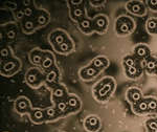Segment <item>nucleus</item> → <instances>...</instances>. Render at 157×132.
<instances>
[{"label": "nucleus", "instance_id": "1", "mask_svg": "<svg viewBox=\"0 0 157 132\" xmlns=\"http://www.w3.org/2000/svg\"><path fill=\"white\" fill-rule=\"evenodd\" d=\"M113 88H114V82L112 79H105L95 88V96L98 100H104L111 95Z\"/></svg>", "mask_w": 157, "mask_h": 132}, {"label": "nucleus", "instance_id": "2", "mask_svg": "<svg viewBox=\"0 0 157 132\" xmlns=\"http://www.w3.org/2000/svg\"><path fill=\"white\" fill-rule=\"evenodd\" d=\"M134 29V22L128 17H121L116 21V32L120 35H128Z\"/></svg>", "mask_w": 157, "mask_h": 132}, {"label": "nucleus", "instance_id": "3", "mask_svg": "<svg viewBox=\"0 0 157 132\" xmlns=\"http://www.w3.org/2000/svg\"><path fill=\"white\" fill-rule=\"evenodd\" d=\"M127 7L132 14L138 15V16H143L146 13L145 6L139 1H131L127 3Z\"/></svg>", "mask_w": 157, "mask_h": 132}, {"label": "nucleus", "instance_id": "4", "mask_svg": "<svg viewBox=\"0 0 157 132\" xmlns=\"http://www.w3.org/2000/svg\"><path fill=\"white\" fill-rule=\"evenodd\" d=\"M101 127L100 120L97 116H88L85 121V128L89 132H97Z\"/></svg>", "mask_w": 157, "mask_h": 132}, {"label": "nucleus", "instance_id": "5", "mask_svg": "<svg viewBox=\"0 0 157 132\" xmlns=\"http://www.w3.org/2000/svg\"><path fill=\"white\" fill-rule=\"evenodd\" d=\"M41 73L38 72L37 69H30L29 72H27L26 76V80L27 83L32 86H37L39 85V83L41 82Z\"/></svg>", "mask_w": 157, "mask_h": 132}, {"label": "nucleus", "instance_id": "6", "mask_svg": "<svg viewBox=\"0 0 157 132\" xmlns=\"http://www.w3.org/2000/svg\"><path fill=\"white\" fill-rule=\"evenodd\" d=\"M107 29V18L104 15H98L93 21V29L98 32H105Z\"/></svg>", "mask_w": 157, "mask_h": 132}, {"label": "nucleus", "instance_id": "7", "mask_svg": "<svg viewBox=\"0 0 157 132\" xmlns=\"http://www.w3.org/2000/svg\"><path fill=\"white\" fill-rule=\"evenodd\" d=\"M98 72H100V70H98L97 68H94L93 66H89V67L83 68V69L81 70L80 75H81V78L84 79V80H91V79L97 77L98 75Z\"/></svg>", "mask_w": 157, "mask_h": 132}, {"label": "nucleus", "instance_id": "8", "mask_svg": "<svg viewBox=\"0 0 157 132\" xmlns=\"http://www.w3.org/2000/svg\"><path fill=\"white\" fill-rule=\"evenodd\" d=\"M50 40H52L54 46L57 48L58 46H60L62 43H64L65 41H66L67 38H66V35H65L63 32H59V30H57V32H55L54 34L50 36Z\"/></svg>", "mask_w": 157, "mask_h": 132}, {"label": "nucleus", "instance_id": "9", "mask_svg": "<svg viewBox=\"0 0 157 132\" xmlns=\"http://www.w3.org/2000/svg\"><path fill=\"white\" fill-rule=\"evenodd\" d=\"M30 109V104L29 100L25 98H20L19 100H17L16 102V110L19 113H25L29 112Z\"/></svg>", "mask_w": 157, "mask_h": 132}, {"label": "nucleus", "instance_id": "10", "mask_svg": "<svg viewBox=\"0 0 157 132\" xmlns=\"http://www.w3.org/2000/svg\"><path fill=\"white\" fill-rule=\"evenodd\" d=\"M127 96H128V100L130 101L133 105H135V104H137L138 102L141 101V92L137 88H131V89H129Z\"/></svg>", "mask_w": 157, "mask_h": 132}, {"label": "nucleus", "instance_id": "11", "mask_svg": "<svg viewBox=\"0 0 157 132\" xmlns=\"http://www.w3.org/2000/svg\"><path fill=\"white\" fill-rule=\"evenodd\" d=\"M41 66L44 70H52L54 66V57L49 52H44Z\"/></svg>", "mask_w": 157, "mask_h": 132}, {"label": "nucleus", "instance_id": "12", "mask_svg": "<svg viewBox=\"0 0 157 132\" xmlns=\"http://www.w3.org/2000/svg\"><path fill=\"white\" fill-rule=\"evenodd\" d=\"M91 64H92V66L94 68H97L98 70H101V69H104L105 67H107L109 62L105 57H97L92 61Z\"/></svg>", "mask_w": 157, "mask_h": 132}, {"label": "nucleus", "instance_id": "13", "mask_svg": "<svg viewBox=\"0 0 157 132\" xmlns=\"http://www.w3.org/2000/svg\"><path fill=\"white\" fill-rule=\"evenodd\" d=\"M78 27L84 33H91L93 30V24L89 19L84 18L78 22Z\"/></svg>", "mask_w": 157, "mask_h": 132}, {"label": "nucleus", "instance_id": "14", "mask_svg": "<svg viewBox=\"0 0 157 132\" xmlns=\"http://www.w3.org/2000/svg\"><path fill=\"white\" fill-rule=\"evenodd\" d=\"M134 52H135L136 57L140 58V59H146L149 56V54H150V50H149V48L146 45H138V46L135 47Z\"/></svg>", "mask_w": 157, "mask_h": 132}, {"label": "nucleus", "instance_id": "15", "mask_svg": "<svg viewBox=\"0 0 157 132\" xmlns=\"http://www.w3.org/2000/svg\"><path fill=\"white\" fill-rule=\"evenodd\" d=\"M84 14H85L84 10H83L82 7H78V6H72L71 11H70V15H71L72 19L73 20H78V22H80L82 19H84V18H83Z\"/></svg>", "mask_w": 157, "mask_h": 132}, {"label": "nucleus", "instance_id": "16", "mask_svg": "<svg viewBox=\"0 0 157 132\" xmlns=\"http://www.w3.org/2000/svg\"><path fill=\"white\" fill-rule=\"evenodd\" d=\"M44 116H45V112L40 110V109H36V110H33L30 112V118L35 123H41V122H43L44 121Z\"/></svg>", "mask_w": 157, "mask_h": 132}, {"label": "nucleus", "instance_id": "17", "mask_svg": "<svg viewBox=\"0 0 157 132\" xmlns=\"http://www.w3.org/2000/svg\"><path fill=\"white\" fill-rule=\"evenodd\" d=\"M134 111L136 113H145L147 111H149L148 108V100H141L140 102L134 105Z\"/></svg>", "mask_w": 157, "mask_h": 132}, {"label": "nucleus", "instance_id": "18", "mask_svg": "<svg viewBox=\"0 0 157 132\" xmlns=\"http://www.w3.org/2000/svg\"><path fill=\"white\" fill-rule=\"evenodd\" d=\"M43 56H44V52L36 49L30 54V61H32L34 64H41L42 60H43Z\"/></svg>", "mask_w": 157, "mask_h": 132}, {"label": "nucleus", "instance_id": "19", "mask_svg": "<svg viewBox=\"0 0 157 132\" xmlns=\"http://www.w3.org/2000/svg\"><path fill=\"white\" fill-rule=\"evenodd\" d=\"M56 49L58 50L59 52H62V54H66V52H69L70 50L72 49V43L70 40H66L64 43H62V44L60 45V46H58Z\"/></svg>", "mask_w": 157, "mask_h": 132}, {"label": "nucleus", "instance_id": "20", "mask_svg": "<svg viewBox=\"0 0 157 132\" xmlns=\"http://www.w3.org/2000/svg\"><path fill=\"white\" fill-rule=\"evenodd\" d=\"M126 69V73L129 78H132V79H136L140 76V69L137 67V66H132V67H128V68H125Z\"/></svg>", "mask_w": 157, "mask_h": 132}, {"label": "nucleus", "instance_id": "21", "mask_svg": "<svg viewBox=\"0 0 157 132\" xmlns=\"http://www.w3.org/2000/svg\"><path fill=\"white\" fill-rule=\"evenodd\" d=\"M67 104H68V107H70L72 109H77V110L81 106V103H80V101H78V99L75 95H70L69 98L67 99Z\"/></svg>", "mask_w": 157, "mask_h": 132}, {"label": "nucleus", "instance_id": "22", "mask_svg": "<svg viewBox=\"0 0 157 132\" xmlns=\"http://www.w3.org/2000/svg\"><path fill=\"white\" fill-rule=\"evenodd\" d=\"M58 78H59V75H58V70L56 68H52L46 75V81L48 83H56L58 81Z\"/></svg>", "mask_w": 157, "mask_h": 132}, {"label": "nucleus", "instance_id": "23", "mask_svg": "<svg viewBox=\"0 0 157 132\" xmlns=\"http://www.w3.org/2000/svg\"><path fill=\"white\" fill-rule=\"evenodd\" d=\"M147 29L150 34L157 33V19H149L147 21Z\"/></svg>", "mask_w": 157, "mask_h": 132}, {"label": "nucleus", "instance_id": "24", "mask_svg": "<svg viewBox=\"0 0 157 132\" xmlns=\"http://www.w3.org/2000/svg\"><path fill=\"white\" fill-rule=\"evenodd\" d=\"M156 64H157V60L153 59V58H151V59H149L148 61L146 62V69L148 72H155L156 70Z\"/></svg>", "mask_w": 157, "mask_h": 132}, {"label": "nucleus", "instance_id": "25", "mask_svg": "<svg viewBox=\"0 0 157 132\" xmlns=\"http://www.w3.org/2000/svg\"><path fill=\"white\" fill-rule=\"evenodd\" d=\"M17 67V63L14 62V61H10V62H6V64L2 67V72H13L16 70Z\"/></svg>", "mask_w": 157, "mask_h": 132}, {"label": "nucleus", "instance_id": "26", "mask_svg": "<svg viewBox=\"0 0 157 132\" xmlns=\"http://www.w3.org/2000/svg\"><path fill=\"white\" fill-rule=\"evenodd\" d=\"M59 114H60L59 111L55 108H47L46 110H45V116H46L48 120H54Z\"/></svg>", "mask_w": 157, "mask_h": 132}, {"label": "nucleus", "instance_id": "27", "mask_svg": "<svg viewBox=\"0 0 157 132\" xmlns=\"http://www.w3.org/2000/svg\"><path fill=\"white\" fill-rule=\"evenodd\" d=\"M65 95H66V92H65V89L62 86H59V87L55 88L54 91H52V95H54L55 99H62V98H64Z\"/></svg>", "mask_w": 157, "mask_h": 132}, {"label": "nucleus", "instance_id": "28", "mask_svg": "<svg viewBox=\"0 0 157 132\" xmlns=\"http://www.w3.org/2000/svg\"><path fill=\"white\" fill-rule=\"evenodd\" d=\"M68 109V104L65 101H59L57 102V110L59 111V113H64L66 112Z\"/></svg>", "mask_w": 157, "mask_h": 132}, {"label": "nucleus", "instance_id": "29", "mask_svg": "<svg viewBox=\"0 0 157 132\" xmlns=\"http://www.w3.org/2000/svg\"><path fill=\"white\" fill-rule=\"evenodd\" d=\"M135 65H136V61L133 57H126L124 59V66H125V68L132 67V66Z\"/></svg>", "mask_w": 157, "mask_h": 132}, {"label": "nucleus", "instance_id": "30", "mask_svg": "<svg viewBox=\"0 0 157 132\" xmlns=\"http://www.w3.org/2000/svg\"><path fill=\"white\" fill-rule=\"evenodd\" d=\"M35 29V23L32 21V20H26V21L23 23V29L24 32L30 33L33 32V29Z\"/></svg>", "mask_w": 157, "mask_h": 132}, {"label": "nucleus", "instance_id": "31", "mask_svg": "<svg viewBox=\"0 0 157 132\" xmlns=\"http://www.w3.org/2000/svg\"><path fill=\"white\" fill-rule=\"evenodd\" d=\"M148 108L149 111H153L157 109V101L154 99H148Z\"/></svg>", "mask_w": 157, "mask_h": 132}, {"label": "nucleus", "instance_id": "32", "mask_svg": "<svg viewBox=\"0 0 157 132\" xmlns=\"http://www.w3.org/2000/svg\"><path fill=\"white\" fill-rule=\"evenodd\" d=\"M147 126H148V128L150 129L151 131L157 132V122L156 121H153V120L148 121V123H147Z\"/></svg>", "mask_w": 157, "mask_h": 132}, {"label": "nucleus", "instance_id": "33", "mask_svg": "<svg viewBox=\"0 0 157 132\" xmlns=\"http://www.w3.org/2000/svg\"><path fill=\"white\" fill-rule=\"evenodd\" d=\"M47 20H48L47 15H40V16L37 18V22L39 25H44L47 22Z\"/></svg>", "mask_w": 157, "mask_h": 132}, {"label": "nucleus", "instance_id": "34", "mask_svg": "<svg viewBox=\"0 0 157 132\" xmlns=\"http://www.w3.org/2000/svg\"><path fill=\"white\" fill-rule=\"evenodd\" d=\"M149 6L151 7V10H154V11H157V0H150V1L147 2Z\"/></svg>", "mask_w": 157, "mask_h": 132}, {"label": "nucleus", "instance_id": "35", "mask_svg": "<svg viewBox=\"0 0 157 132\" xmlns=\"http://www.w3.org/2000/svg\"><path fill=\"white\" fill-rule=\"evenodd\" d=\"M69 4L70 6H80V4H82V1H69Z\"/></svg>", "mask_w": 157, "mask_h": 132}, {"label": "nucleus", "instance_id": "36", "mask_svg": "<svg viewBox=\"0 0 157 132\" xmlns=\"http://www.w3.org/2000/svg\"><path fill=\"white\" fill-rule=\"evenodd\" d=\"M1 55H2V57H6V55H7V49H2V52H1Z\"/></svg>", "mask_w": 157, "mask_h": 132}, {"label": "nucleus", "instance_id": "37", "mask_svg": "<svg viewBox=\"0 0 157 132\" xmlns=\"http://www.w3.org/2000/svg\"><path fill=\"white\" fill-rule=\"evenodd\" d=\"M25 15H27V16H29L30 14H32V11H30V9H26L25 10Z\"/></svg>", "mask_w": 157, "mask_h": 132}, {"label": "nucleus", "instance_id": "38", "mask_svg": "<svg viewBox=\"0 0 157 132\" xmlns=\"http://www.w3.org/2000/svg\"><path fill=\"white\" fill-rule=\"evenodd\" d=\"M91 3H92L93 6H98V4H102V3H103V1H100V2H94V1H92Z\"/></svg>", "mask_w": 157, "mask_h": 132}, {"label": "nucleus", "instance_id": "39", "mask_svg": "<svg viewBox=\"0 0 157 132\" xmlns=\"http://www.w3.org/2000/svg\"><path fill=\"white\" fill-rule=\"evenodd\" d=\"M155 72L157 73V64H156V70H155Z\"/></svg>", "mask_w": 157, "mask_h": 132}, {"label": "nucleus", "instance_id": "40", "mask_svg": "<svg viewBox=\"0 0 157 132\" xmlns=\"http://www.w3.org/2000/svg\"><path fill=\"white\" fill-rule=\"evenodd\" d=\"M150 132H154V131H151V130H150Z\"/></svg>", "mask_w": 157, "mask_h": 132}]
</instances>
